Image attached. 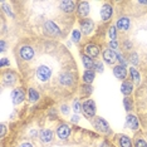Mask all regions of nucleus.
<instances>
[{"label":"nucleus","instance_id":"nucleus-9","mask_svg":"<svg viewBox=\"0 0 147 147\" xmlns=\"http://www.w3.org/2000/svg\"><path fill=\"white\" fill-rule=\"evenodd\" d=\"M84 53H86V55L89 57V58H94V57L98 55L99 48L94 44H87L84 47Z\"/></svg>","mask_w":147,"mask_h":147},{"label":"nucleus","instance_id":"nucleus-13","mask_svg":"<svg viewBox=\"0 0 147 147\" xmlns=\"http://www.w3.org/2000/svg\"><path fill=\"white\" fill-rule=\"evenodd\" d=\"M113 74H115V77H116V78H118V79H125L126 76H127L126 67H123V65H116L115 68H113Z\"/></svg>","mask_w":147,"mask_h":147},{"label":"nucleus","instance_id":"nucleus-10","mask_svg":"<svg viewBox=\"0 0 147 147\" xmlns=\"http://www.w3.org/2000/svg\"><path fill=\"white\" fill-rule=\"evenodd\" d=\"M24 97H25V93H24V91H23L22 88L15 89V91L13 92V94H11V98H13L14 105H19V103H22L23 99H24Z\"/></svg>","mask_w":147,"mask_h":147},{"label":"nucleus","instance_id":"nucleus-19","mask_svg":"<svg viewBox=\"0 0 147 147\" xmlns=\"http://www.w3.org/2000/svg\"><path fill=\"white\" fill-rule=\"evenodd\" d=\"M15 81H16V76L13 72H6L4 74V82L6 83V84L11 86V84L15 83Z\"/></svg>","mask_w":147,"mask_h":147},{"label":"nucleus","instance_id":"nucleus-21","mask_svg":"<svg viewBox=\"0 0 147 147\" xmlns=\"http://www.w3.org/2000/svg\"><path fill=\"white\" fill-rule=\"evenodd\" d=\"M82 61H83V64H84L87 71H92V68L94 67V62H93L88 55H83L82 57Z\"/></svg>","mask_w":147,"mask_h":147},{"label":"nucleus","instance_id":"nucleus-34","mask_svg":"<svg viewBox=\"0 0 147 147\" xmlns=\"http://www.w3.org/2000/svg\"><path fill=\"white\" fill-rule=\"evenodd\" d=\"M83 89H84V92H86V93H92V87L89 86V84L83 86Z\"/></svg>","mask_w":147,"mask_h":147},{"label":"nucleus","instance_id":"nucleus-20","mask_svg":"<svg viewBox=\"0 0 147 147\" xmlns=\"http://www.w3.org/2000/svg\"><path fill=\"white\" fill-rule=\"evenodd\" d=\"M132 89H133L132 83H129V82H123V83H122V86H121V92H122L125 96L131 94Z\"/></svg>","mask_w":147,"mask_h":147},{"label":"nucleus","instance_id":"nucleus-14","mask_svg":"<svg viewBox=\"0 0 147 147\" xmlns=\"http://www.w3.org/2000/svg\"><path fill=\"white\" fill-rule=\"evenodd\" d=\"M117 28L121 29V30H128L129 29V25H131V22H129L128 18H126V16H123V18H119L118 20H117Z\"/></svg>","mask_w":147,"mask_h":147},{"label":"nucleus","instance_id":"nucleus-4","mask_svg":"<svg viewBox=\"0 0 147 147\" xmlns=\"http://www.w3.org/2000/svg\"><path fill=\"white\" fill-rule=\"evenodd\" d=\"M71 135V128L68 125H61L57 129V136L61 140H67Z\"/></svg>","mask_w":147,"mask_h":147},{"label":"nucleus","instance_id":"nucleus-2","mask_svg":"<svg viewBox=\"0 0 147 147\" xmlns=\"http://www.w3.org/2000/svg\"><path fill=\"white\" fill-rule=\"evenodd\" d=\"M83 112L86 117H93L96 115V105L92 99H88L83 103Z\"/></svg>","mask_w":147,"mask_h":147},{"label":"nucleus","instance_id":"nucleus-32","mask_svg":"<svg viewBox=\"0 0 147 147\" xmlns=\"http://www.w3.org/2000/svg\"><path fill=\"white\" fill-rule=\"evenodd\" d=\"M94 68H96L98 72H103V64H102L101 62H97V63H94Z\"/></svg>","mask_w":147,"mask_h":147},{"label":"nucleus","instance_id":"nucleus-6","mask_svg":"<svg viewBox=\"0 0 147 147\" xmlns=\"http://www.w3.org/2000/svg\"><path fill=\"white\" fill-rule=\"evenodd\" d=\"M94 126H96V128L98 129V131H101V132H105V133H108V132H109V126H108V123H107L103 118H101V117L96 118Z\"/></svg>","mask_w":147,"mask_h":147},{"label":"nucleus","instance_id":"nucleus-36","mask_svg":"<svg viewBox=\"0 0 147 147\" xmlns=\"http://www.w3.org/2000/svg\"><path fill=\"white\" fill-rule=\"evenodd\" d=\"M109 47H111L112 51H113V49H117V48H118V44H117V42H111V43H109Z\"/></svg>","mask_w":147,"mask_h":147},{"label":"nucleus","instance_id":"nucleus-40","mask_svg":"<svg viewBox=\"0 0 147 147\" xmlns=\"http://www.w3.org/2000/svg\"><path fill=\"white\" fill-rule=\"evenodd\" d=\"M62 112L64 113V115H67V113H68V107H67V106H63V107H62Z\"/></svg>","mask_w":147,"mask_h":147},{"label":"nucleus","instance_id":"nucleus-24","mask_svg":"<svg viewBox=\"0 0 147 147\" xmlns=\"http://www.w3.org/2000/svg\"><path fill=\"white\" fill-rule=\"evenodd\" d=\"M29 99L32 102H35L39 99V93L35 91L34 88H29Z\"/></svg>","mask_w":147,"mask_h":147},{"label":"nucleus","instance_id":"nucleus-18","mask_svg":"<svg viewBox=\"0 0 147 147\" xmlns=\"http://www.w3.org/2000/svg\"><path fill=\"white\" fill-rule=\"evenodd\" d=\"M127 125L129 126V128H131V129L136 131V129L138 128V119H137L135 116L129 115L128 117H127Z\"/></svg>","mask_w":147,"mask_h":147},{"label":"nucleus","instance_id":"nucleus-29","mask_svg":"<svg viewBox=\"0 0 147 147\" xmlns=\"http://www.w3.org/2000/svg\"><path fill=\"white\" fill-rule=\"evenodd\" d=\"M129 61H131V63L133 65H137L138 64V55H137V53H132L131 57H129Z\"/></svg>","mask_w":147,"mask_h":147},{"label":"nucleus","instance_id":"nucleus-39","mask_svg":"<svg viewBox=\"0 0 147 147\" xmlns=\"http://www.w3.org/2000/svg\"><path fill=\"white\" fill-rule=\"evenodd\" d=\"M0 44H1V49H0V51H1V52H4L5 51V42L4 40H1V42H0Z\"/></svg>","mask_w":147,"mask_h":147},{"label":"nucleus","instance_id":"nucleus-12","mask_svg":"<svg viewBox=\"0 0 147 147\" xmlns=\"http://www.w3.org/2000/svg\"><path fill=\"white\" fill-rule=\"evenodd\" d=\"M78 15L79 16H87L89 14V10H91V6L87 1H81L78 4Z\"/></svg>","mask_w":147,"mask_h":147},{"label":"nucleus","instance_id":"nucleus-28","mask_svg":"<svg viewBox=\"0 0 147 147\" xmlns=\"http://www.w3.org/2000/svg\"><path fill=\"white\" fill-rule=\"evenodd\" d=\"M73 109H74L76 113H79L81 111H83V105H81L79 101H74V103H73Z\"/></svg>","mask_w":147,"mask_h":147},{"label":"nucleus","instance_id":"nucleus-5","mask_svg":"<svg viewBox=\"0 0 147 147\" xmlns=\"http://www.w3.org/2000/svg\"><path fill=\"white\" fill-rule=\"evenodd\" d=\"M44 30L47 34H49V35H58L59 33V28L53 22H45V24H44Z\"/></svg>","mask_w":147,"mask_h":147},{"label":"nucleus","instance_id":"nucleus-17","mask_svg":"<svg viewBox=\"0 0 147 147\" xmlns=\"http://www.w3.org/2000/svg\"><path fill=\"white\" fill-rule=\"evenodd\" d=\"M53 138V132L51 131V129H43V131L40 132V140L42 142L44 143H48L51 142Z\"/></svg>","mask_w":147,"mask_h":147},{"label":"nucleus","instance_id":"nucleus-33","mask_svg":"<svg viewBox=\"0 0 147 147\" xmlns=\"http://www.w3.org/2000/svg\"><path fill=\"white\" fill-rule=\"evenodd\" d=\"M117 59H118V61L121 62V65H123V67H125V65L127 64V62L125 61V58H123V57H122L121 54H118V55H117Z\"/></svg>","mask_w":147,"mask_h":147},{"label":"nucleus","instance_id":"nucleus-11","mask_svg":"<svg viewBox=\"0 0 147 147\" xmlns=\"http://www.w3.org/2000/svg\"><path fill=\"white\" fill-rule=\"evenodd\" d=\"M93 26H94V23H93L91 19H84L81 23V29L84 34H89L93 30Z\"/></svg>","mask_w":147,"mask_h":147},{"label":"nucleus","instance_id":"nucleus-41","mask_svg":"<svg viewBox=\"0 0 147 147\" xmlns=\"http://www.w3.org/2000/svg\"><path fill=\"white\" fill-rule=\"evenodd\" d=\"M72 121H73V122H78V121H79V117H78V116H73V117H72Z\"/></svg>","mask_w":147,"mask_h":147},{"label":"nucleus","instance_id":"nucleus-35","mask_svg":"<svg viewBox=\"0 0 147 147\" xmlns=\"http://www.w3.org/2000/svg\"><path fill=\"white\" fill-rule=\"evenodd\" d=\"M0 65H1V68L3 67H5V65H9V61L6 58H1V63H0Z\"/></svg>","mask_w":147,"mask_h":147},{"label":"nucleus","instance_id":"nucleus-15","mask_svg":"<svg viewBox=\"0 0 147 147\" xmlns=\"http://www.w3.org/2000/svg\"><path fill=\"white\" fill-rule=\"evenodd\" d=\"M74 1H69V0H67V1H62L61 3V9L64 13H72L73 10H74Z\"/></svg>","mask_w":147,"mask_h":147},{"label":"nucleus","instance_id":"nucleus-3","mask_svg":"<svg viewBox=\"0 0 147 147\" xmlns=\"http://www.w3.org/2000/svg\"><path fill=\"white\" fill-rule=\"evenodd\" d=\"M117 53L115 51H112V49H106L105 52H103V59H105L106 63H108V64H113V63H116V61H118L117 59Z\"/></svg>","mask_w":147,"mask_h":147},{"label":"nucleus","instance_id":"nucleus-42","mask_svg":"<svg viewBox=\"0 0 147 147\" xmlns=\"http://www.w3.org/2000/svg\"><path fill=\"white\" fill-rule=\"evenodd\" d=\"M5 135V125H1V137Z\"/></svg>","mask_w":147,"mask_h":147},{"label":"nucleus","instance_id":"nucleus-8","mask_svg":"<svg viewBox=\"0 0 147 147\" xmlns=\"http://www.w3.org/2000/svg\"><path fill=\"white\" fill-rule=\"evenodd\" d=\"M20 57L24 61H30L34 57V49L32 47H23L20 49Z\"/></svg>","mask_w":147,"mask_h":147},{"label":"nucleus","instance_id":"nucleus-7","mask_svg":"<svg viewBox=\"0 0 147 147\" xmlns=\"http://www.w3.org/2000/svg\"><path fill=\"white\" fill-rule=\"evenodd\" d=\"M112 13H113V9H112V6L109 5V4H105L102 6V9H101V18H102V20H109L111 19V16H112Z\"/></svg>","mask_w":147,"mask_h":147},{"label":"nucleus","instance_id":"nucleus-30","mask_svg":"<svg viewBox=\"0 0 147 147\" xmlns=\"http://www.w3.org/2000/svg\"><path fill=\"white\" fill-rule=\"evenodd\" d=\"M135 146L136 147H147V143L143 141L142 138H137L136 142H135Z\"/></svg>","mask_w":147,"mask_h":147},{"label":"nucleus","instance_id":"nucleus-27","mask_svg":"<svg viewBox=\"0 0 147 147\" xmlns=\"http://www.w3.org/2000/svg\"><path fill=\"white\" fill-rule=\"evenodd\" d=\"M109 38H111V40L112 42H116V39H117V30H116V26H111L109 28Z\"/></svg>","mask_w":147,"mask_h":147},{"label":"nucleus","instance_id":"nucleus-38","mask_svg":"<svg viewBox=\"0 0 147 147\" xmlns=\"http://www.w3.org/2000/svg\"><path fill=\"white\" fill-rule=\"evenodd\" d=\"M20 147H33L32 143H29V142H25V143H22Z\"/></svg>","mask_w":147,"mask_h":147},{"label":"nucleus","instance_id":"nucleus-31","mask_svg":"<svg viewBox=\"0 0 147 147\" xmlns=\"http://www.w3.org/2000/svg\"><path fill=\"white\" fill-rule=\"evenodd\" d=\"M125 108H126V111H131L132 109V102L128 98L125 99Z\"/></svg>","mask_w":147,"mask_h":147},{"label":"nucleus","instance_id":"nucleus-37","mask_svg":"<svg viewBox=\"0 0 147 147\" xmlns=\"http://www.w3.org/2000/svg\"><path fill=\"white\" fill-rule=\"evenodd\" d=\"M3 8H4V10H5L6 13H8L9 15H10V16H13V13L10 11V8H8V6H6V5H3Z\"/></svg>","mask_w":147,"mask_h":147},{"label":"nucleus","instance_id":"nucleus-25","mask_svg":"<svg viewBox=\"0 0 147 147\" xmlns=\"http://www.w3.org/2000/svg\"><path fill=\"white\" fill-rule=\"evenodd\" d=\"M129 73H131V77L132 79L135 81L136 83H138L140 81H141V77H140V73L137 72L136 68H129Z\"/></svg>","mask_w":147,"mask_h":147},{"label":"nucleus","instance_id":"nucleus-23","mask_svg":"<svg viewBox=\"0 0 147 147\" xmlns=\"http://www.w3.org/2000/svg\"><path fill=\"white\" fill-rule=\"evenodd\" d=\"M119 145H121V147H132V143H131L129 137H127L125 135L119 136Z\"/></svg>","mask_w":147,"mask_h":147},{"label":"nucleus","instance_id":"nucleus-26","mask_svg":"<svg viewBox=\"0 0 147 147\" xmlns=\"http://www.w3.org/2000/svg\"><path fill=\"white\" fill-rule=\"evenodd\" d=\"M72 39L74 43H78L81 40V30H78V29H76V30H73L72 33Z\"/></svg>","mask_w":147,"mask_h":147},{"label":"nucleus","instance_id":"nucleus-22","mask_svg":"<svg viewBox=\"0 0 147 147\" xmlns=\"http://www.w3.org/2000/svg\"><path fill=\"white\" fill-rule=\"evenodd\" d=\"M94 79V72L93 71H86L84 74H83V81H84L86 84H91Z\"/></svg>","mask_w":147,"mask_h":147},{"label":"nucleus","instance_id":"nucleus-43","mask_svg":"<svg viewBox=\"0 0 147 147\" xmlns=\"http://www.w3.org/2000/svg\"><path fill=\"white\" fill-rule=\"evenodd\" d=\"M131 45H132V44H131V43H129V42H126V43H125V48H126V49L128 48V47H129V48H131Z\"/></svg>","mask_w":147,"mask_h":147},{"label":"nucleus","instance_id":"nucleus-1","mask_svg":"<svg viewBox=\"0 0 147 147\" xmlns=\"http://www.w3.org/2000/svg\"><path fill=\"white\" fill-rule=\"evenodd\" d=\"M52 76V69L48 68L47 65H40L36 68V77L42 82H47Z\"/></svg>","mask_w":147,"mask_h":147},{"label":"nucleus","instance_id":"nucleus-16","mask_svg":"<svg viewBox=\"0 0 147 147\" xmlns=\"http://www.w3.org/2000/svg\"><path fill=\"white\" fill-rule=\"evenodd\" d=\"M59 81H61L63 86H71L73 83V76L69 74V73H63L59 77Z\"/></svg>","mask_w":147,"mask_h":147}]
</instances>
